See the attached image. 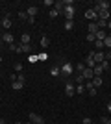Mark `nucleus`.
<instances>
[{
  "mask_svg": "<svg viewBox=\"0 0 111 124\" xmlns=\"http://www.w3.org/2000/svg\"><path fill=\"white\" fill-rule=\"evenodd\" d=\"M74 6H72V2L70 0H65V9H63V15H65V19L67 21H74Z\"/></svg>",
  "mask_w": 111,
  "mask_h": 124,
  "instance_id": "obj_1",
  "label": "nucleus"
},
{
  "mask_svg": "<svg viewBox=\"0 0 111 124\" xmlns=\"http://www.w3.org/2000/svg\"><path fill=\"white\" fill-rule=\"evenodd\" d=\"M89 56L95 59L96 65H100L102 61H106V54H104V50H96V52H95V50H91V52H89Z\"/></svg>",
  "mask_w": 111,
  "mask_h": 124,
  "instance_id": "obj_2",
  "label": "nucleus"
},
{
  "mask_svg": "<svg viewBox=\"0 0 111 124\" xmlns=\"http://www.w3.org/2000/svg\"><path fill=\"white\" fill-rule=\"evenodd\" d=\"M59 69H61V78H69L70 74H72V70H74V67L70 63H63Z\"/></svg>",
  "mask_w": 111,
  "mask_h": 124,
  "instance_id": "obj_3",
  "label": "nucleus"
},
{
  "mask_svg": "<svg viewBox=\"0 0 111 124\" xmlns=\"http://www.w3.org/2000/svg\"><path fill=\"white\" fill-rule=\"evenodd\" d=\"M109 8H111V4L107 2V0H100V2H98V4L93 8V9H95V13H98L100 9H109Z\"/></svg>",
  "mask_w": 111,
  "mask_h": 124,
  "instance_id": "obj_4",
  "label": "nucleus"
},
{
  "mask_svg": "<svg viewBox=\"0 0 111 124\" xmlns=\"http://www.w3.org/2000/svg\"><path fill=\"white\" fill-rule=\"evenodd\" d=\"M65 94H69V96H74V94H76V87H74L72 82L65 83Z\"/></svg>",
  "mask_w": 111,
  "mask_h": 124,
  "instance_id": "obj_5",
  "label": "nucleus"
},
{
  "mask_svg": "<svg viewBox=\"0 0 111 124\" xmlns=\"http://www.w3.org/2000/svg\"><path fill=\"white\" fill-rule=\"evenodd\" d=\"M30 122H33V124H44V119H43L41 115H37V113H30Z\"/></svg>",
  "mask_w": 111,
  "mask_h": 124,
  "instance_id": "obj_6",
  "label": "nucleus"
},
{
  "mask_svg": "<svg viewBox=\"0 0 111 124\" xmlns=\"http://www.w3.org/2000/svg\"><path fill=\"white\" fill-rule=\"evenodd\" d=\"M81 76H83L85 82H89V80H93V78H95V72H93V69H87V67H85V70L81 72Z\"/></svg>",
  "mask_w": 111,
  "mask_h": 124,
  "instance_id": "obj_7",
  "label": "nucleus"
},
{
  "mask_svg": "<svg viewBox=\"0 0 111 124\" xmlns=\"http://www.w3.org/2000/svg\"><path fill=\"white\" fill-rule=\"evenodd\" d=\"M96 15H98V19H102V21H107L111 17V13H109V9H100Z\"/></svg>",
  "mask_w": 111,
  "mask_h": 124,
  "instance_id": "obj_8",
  "label": "nucleus"
},
{
  "mask_svg": "<svg viewBox=\"0 0 111 124\" xmlns=\"http://www.w3.org/2000/svg\"><path fill=\"white\" fill-rule=\"evenodd\" d=\"M85 19H89V21L95 22L96 19H98V15L95 13V9H87V11H85Z\"/></svg>",
  "mask_w": 111,
  "mask_h": 124,
  "instance_id": "obj_9",
  "label": "nucleus"
},
{
  "mask_svg": "<svg viewBox=\"0 0 111 124\" xmlns=\"http://www.w3.org/2000/svg\"><path fill=\"white\" fill-rule=\"evenodd\" d=\"M102 82H104V80H102V76H95L93 80H91V83H93V87H95V89L102 87Z\"/></svg>",
  "mask_w": 111,
  "mask_h": 124,
  "instance_id": "obj_10",
  "label": "nucleus"
},
{
  "mask_svg": "<svg viewBox=\"0 0 111 124\" xmlns=\"http://www.w3.org/2000/svg\"><path fill=\"white\" fill-rule=\"evenodd\" d=\"M2 41L7 43V45H13V35H11L9 31H6V33H2Z\"/></svg>",
  "mask_w": 111,
  "mask_h": 124,
  "instance_id": "obj_11",
  "label": "nucleus"
},
{
  "mask_svg": "<svg viewBox=\"0 0 111 124\" xmlns=\"http://www.w3.org/2000/svg\"><path fill=\"white\" fill-rule=\"evenodd\" d=\"M37 13H39V8H35V6H30V8L26 9V15L28 17H35Z\"/></svg>",
  "mask_w": 111,
  "mask_h": 124,
  "instance_id": "obj_12",
  "label": "nucleus"
},
{
  "mask_svg": "<svg viewBox=\"0 0 111 124\" xmlns=\"http://www.w3.org/2000/svg\"><path fill=\"white\" fill-rule=\"evenodd\" d=\"M85 67H87V69H95V67H96L95 59H93L91 56H87V59H85Z\"/></svg>",
  "mask_w": 111,
  "mask_h": 124,
  "instance_id": "obj_13",
  "label": "nucleus"
},
{
  "mask_svg": "<svg viewBox=\"0 0 111 124\" xmlns=\"http://www.w3.org/2000/svg\"><path fill=\"white\" fill-rule=\"evenodd\" d=\"M106 35H107V33H106V31H104V30H98V31H96V33H95L96 41H104V39H106Z\"/></svg>",
  "mask_w": 111,
  "mask_h": 124,
  "instance_id": "obj_14",
  "label": "nucleus"
},
{
  "mask_svg": "<svg viewBox=\"0 0 111 124\" xmlns=\"http://www.w3.org/2000/svg\"><path fill=\"white\" fill-rule=\"evenodd\" d=\"M2 28H6V30H9V28H11V21H9V17H4V19H2Z\"/></svg>",
  "mask_w": 111,
  "mask_h": 124,
  "instance_id": "obj_15",
  "label": "nucleus"
},
{
  "mask_svg": "<svg viewBox=\"0 0 111 124\" xmlns=\"http://www.w3.org/2000/svg\"><path fill=\"white\" fill-rule=\"evenodd\" d=\"M54 6H56V8H54V9H58L59 13H61V11L65 9V0H63V2H54Z\"/></svg>",
  "mask_w": 111,
  "mask_h": 124,
  "instance_id": "obj_16",
  "label": "nucleus"
},
{
  "mask_svg": "<svg viewBox=\"0 0 111 124\" xmlns=\"http://www.w3.org/2000/svg\"><path fill=\"white\" fill-rule=\"evenodd\" d=\"M21 45H30V33H22V37H21Z\"/></svg>",
  "mask_w": 111,
  "mask_h": 124,
  "instance_id": "obj_17",
  "label": "nucleus"
},
{
  "mask_svg": "<svg viewBox=\"0 0 111 124\" xmlns=\"http://www.w3.org/2000/svg\"><path fill=\"white\" fill-rule=\"evenodd\" d=\"M93 72H95V76H102V72H104V67H102V65H96V67L93 69Z\"/></svg>",
  "mask_w": 111,
  "mask_h": 124,
  "instance_id": "obj_18",
  "label": "nucleus"
},
{
  "mask_svg": "<svg viewBox=\"0 0 111 124\" xmlns=\"http://www.w3.org/2000/svg\"><path fill=\"white\" fill-rule=\"evenodd\" d=\"M96 31H98V24H96V22H91V24H89V33L95 35Z\"/></svg>",
  "mask_w": 111,
  "mask_h": 124,
  "instance_id": "obj_19",
  "label": "nucleus"
},
{
  "mask_svg": "<svg viewBox=\"0 0 111 124\" xmlns=\"http://www.w3.org/2000/svg\"><path fill=\"white\" fill-rule=\"evenodd\" d=\"M50 74H52V76H56V78L61 76V69H59V67H52V69H50Z\"/></svg>",
  "mask_w": 111,
  "mask_h": 124,
  "instance_id": "obj_20",
  "label": "nucleus"
},
{
  "mask_svg": "<svg viewBox=\"0 0 111 124\" xmlns=\"http://www.w3.org/2000/svg\"><path fill=\"white\" fill-rule=\"evenodd\" d=\"M32 46L30 45H21V46H17V52H30Z\"/></svg>",
  "mask_w": 111,
  "mask_h": 124,
  "instance_id": "obj_21",
  "label": "nucleus"
},
{
  "mask_svg": "<svg viewBox=\"0 0 111 124\" xmlns=\"http://www.w3.org/2000/svg\"><path fill=\"white\" fill-rule=\"evenodd\" d=\"M104 48L111 50V35H106V39H104Z\"/></svg>",
  "mask_w": 111,
  "mask_h": 124,
  "instance_id": "obj_22",
  "label": "nucleus"
},
{
  "mask_svg": "<svg viewBox=\"0 0 111 124\" xmlns=\"http://www.w3.org/2000/svg\"><path fill=\"white\" fill-rule=\"evenodd\" d=\"M48 45H50V39H48L46 35H43V37H41V46H43V48H46Z\"/></svg>",
  "mask_w": 111,
  "mask_h": 124,
  "instance_id": "obj_23",
  "label": "nucleus"
},
{
  "mask_svg": "<svg viewBox=\"0 0 111 124\" xmlns=\"http://www.w3.org/2000/svg\"><path fill=\"white\" fill-rule=\"evenodd\" d=\"M83 93H85V85H83V83H80L78 87H76V94H83Z\"/></svg>",
  "mask_w": 111,
  "mask_h": 124,
  "instance_id": "obj_24",
  "label": "nucleus"
},
{
  "mask_svg": "<svg viewBox=\"0 0 111 124\" xmlns=\"http://www.w3.org/2000/svg\"><path fill=\"white\" fill-rule=\"evenodd\" d=\"M74 28V21H65V30L69 31V30H72Z\"/></svg>",
  "mask_w": 111,
  "mask_h": 124,
  "instance_id": "obj_25",
  "label": "nucleus"
},
{
  "mask_svg": "<svg viewBox=\"0 0 111 124\" xmlns=\"http://www.w3.org/2000/svg\"><path fill=\"white\" fill-rule=\"evenodd\" d=\"M95 48L96 50H104V41H95Z\"/></svg>",
  "mask_w": 111,
  "mask_h": 124,
  "instance_id": "obj_26",
  "label": "nucleus"
},
{
  "mask_svg": "<svg viewBox=\"0 0 111 124\" xmlns=\"http://www.w3.org/2000/svg\"><path fill=\"white\" fill-rule=\"evenodd\" d=\"M76 70H78V74H81L85 70V65H83V63H78V65H76Z\"/></svg>",
  "mask_w": 111,
  "mask_h": 124,
  "instance_id": "obj_27",
  "label": "nucleus"
},
{
  "mask_svg": "<svg viewBox=\"0 0 111 124\" xmlns=\"http://www.w3.org/2000/svg\"><path fill=\"white\" fill-rule=\"evenodd\" d=\"M85 39H87L89 43H95V41H96V37L93 35V33H87V35H85Z\"/></svg>",
  "mask_w": 111,
  "mask_h": 124,
  "instance_id": "obj_28",
  "label": "nucleus"
},
{
  "mask_svg": "<svg viewBox=\"0 0 111 124\" xmlns=\"http://www.w3.org/2000/svg\"><path fill=\"white\" fill-rule=\"evenodd\" d=\"M74 82H76V83H78V85H80V83H83L85 80H83V76H81V74H78V76H76V80H74Z\"/></svg>",
  "mask_w": 111,
  "mask_h": 124,
  "instance_id": "obj_29",
  "label": "nucleus"
},
{
  "mask_svg": "<svg viewBox=\"0 0 111 124\" xmlns=\"http://www.w3.org/2000/svg\"><path fill=\"white\" fill-rule=\"evenodd\" d=\"M81 122H83V124H93V119H91V117H83Z\"/></svg>",
  "mask_w": 111,
  "mask_h": 124,
  "instance_id": "obj_30",
  "label": "nucleus"
},
{
  "mask_svg": "<svg viewBox=\"0 0 111 124\" xmlns=\"http://www.w3.org/2000/svg\"><path fill=\"white\" fill-rule=\"evenodd\" d=\"M58 15H59V11H58V9H52V11H50V17H52V19H56Z\"/></svg>",
  "mask_w": 111,
  "mask_h": 124,
  "instance_id": "obj_31",
  "label": "nucleus"
},
{
  "mask_svg": "<svg viewBox=\"0 0 111 124\" xmlns=\"http://www.w3.org/2000/svg\"><path fill=\"white\" fill-rule=\"evenodd\" d=\"M19 19H26V21H28V15L24 13V11H19Z\"/></svg>",
  "mask_w": 111,
  "mask_h": 124,
  "instance_id": "obj_32",
  "label": "nucleus"
},
{
  "mask_svg": "<svg viewBox=\"0 0 111 124\" xmlns=\"http://www.w3.org/2000/svg\"><path fill=\"white\" fill-rule=\"evenodd\" d=\"M87 91H89V96H96V89L93 87V89H87Z\"/></svg>",
  "mask_w": 111,
  "mask_h": 124,
  "instance_id": "obj_33",
  "label": "nucleus"
},
{
  "mask_svg": "<svg viewBox=\"0 0 111 124\" xmlns=\"http://www.w3.org/2000/svg\"><path fill=\"white\" fill-rule=\"evenodd\" d=\"M104 54H106V61H109V59H111V50H107V52H104Z\"/></svg>",
  "mask_w": 111,
  "mask_h": 124,
  "instance_id": "obj_34",
  "label": "nucleus"
},
{
  "mask_svg": "<svg viewBox=\"0 0 111 124\" xmlns=\"http://www.w3.org/2000/svg\"><path fill=\"white\" fill-rule=\"evenodd\" d=\"M15 70H17V72H21V70H22V65H21V63H17V65H15Z\"/></svg>",
  "mask_w": 111,
  "mask_h": 124,
  "instance_id": "obj_35",
  "label": "nucleus"
},
{
  "mask_svg": "<svg viewBox=\"0 0 111 124\" xmlns=\"http://www.w3.org/2000/svg\"><path fill=\"white\" fill-rule=\"evenodd\" d=\"M43 4H44V6H54V0H44Z\"/></svg>",
  "mask_w": 111,
  "mask_h": 124,
  "instance_id": "obj_36",
  "label": "nucleus"
},
{
  "mask_svg": "<svg viewBox=\"0 0 111 124\" xmlns=\"http://www.w3.org/2000/svg\"><path fill=\"white\" fill-rule=\"evenodd\" d=\"M26 22H30V24H33V22H35V17H28V21Z\"/></svg>",
  "mask_w": 111,
  "mask_h": 124,
  "instance_id": "obj_37",
  "label": "nucleus"
},
{
  "mask_svg": "<svg viewBox=\"0 0 111 124\" xmlns=\"http://www.w3.org/2000/svg\"><path fill=\"white\" fill-rule=\"evenodd\" d=\"M107 122V117H100V124H106Z\"/></svg>",
  "mask_w": 111,
  "mask_h": 124,
  "instance_id": "obj_38",
  "label": "nucleus"
},
{
  "mask_svg": "<svg viewBox=\"0 0 111 124\" xmlns=\"http://www.w3.org/2000/svg\"><path fill=\"white\" fill-rule=\"evenodd\" d=\"M107 111L111 113V102H107Z\"/></svg>",
  "mask_w": 111,
  "mask_h": 124,
  "instance_id": "obj_39",
  "label": "nucleus"
},
{
  "mask_svg": "<svg viewBox=\"0 0 111 124\" xmlns=\"http://www.w3.org/2000/svg\"><path fill=\"white\" fill-rule=\"evenodd\" d=\"M107 28H109V30H111V21H107Z\"/></svg>",
  "mask_w": 111,
  "mask_h": 124,
  "instance_id": "obj_40",
  "label": "nucleus"
},
{
  "mask_svg": "<svg viewBox=\"0 0 111 124\" xmlns=\"http://www.w3.org/2000/svg\"><path fill=\"white\" fill-rule=\"evenodd\" d=\"M0 124H6V120H4V119H0Z\"/></svg>",
  "mask_w": 111,
  "mask_h": 124,
  "instance_id": "obj_41",
  "label": "nucleus"
},
{
  "mask_svg": "<svg viewBox=\"0 0 111 124\" xmlns=\"http://www.w3.org/2000/svg\"><path fill=\"white\" fill-rule=\"evenodd\" d=\"M15 124H24V122H21V120H17V122H15Z\"/></svg>",
  "mask_w": 111,
  "mask_h": 124,
  "instance_id": "obj_42",
  "label": "nucleus"
},
{
  "mask_svg": "<svg viewBox=\"0 0 111 124\" xmlns=\"http://www.w3.org/2000/svg\"><path fill=\"white\" fill-rule=\"evenodd\" d=\"M106 124H111V119H107V122H106Z\"/></svg>",
  "mask_w": 111,
  "mask_h": 124,
  "instance_id": "obj_43",
  "label": "nucleus"
},
{
  "mask_svg": "<svg viewBox=\"0 0 111 124\" xmlns=\"http://www.w3.org/2000/svg\"><path fill=\"white\" fill-rule=\"evenodd\" d=\"M26 124H33V122H26Z\"/></svg>",
  "mask_w": 111,
  "mask_h": 124,
  "instance_id": "obj_44",
  "label": "nucleus"
},
{
  "mask_svg": "<svg viewBox=\"0 0 111 124\" xmlns=\"http://www.w3.org/2000/svg\"><path fill=\"white\" fill-rule=\"evenodd\" d=\"M0 39H2V33H0Z\"/></svg>",
  "mask_w": 111,
  "mask_h": 124,
  "instance_id": "obj_45",
  "label": "nucleus"
},
{
  "mask_svg": "<svg viewBox=\"0 0 111 124\" xmlns=\"http://www.w3.org/2000/svg\"><path fill=\"white\" fill-rule=\"evenodd\" d=\"M0 61H2V56H0Z\"/></svg>",
  "mask_w": 111,
  "mask_h": 124,
  "instance_id": "obj_46",
  "label": "nucleus"
},
{
  "mask_svg": "<svg viewBox=\"0 0 111 124\" xmlns=\"http://www.w3.org/2000/svg\"><path fill=\"white\" fill-rule=\"evenodd\" d=\"M109 13H111V8H109Z\"/></svg>",
  "mask_w": 111,
  "mask_h": 124,
  "instance_id": "obj_47",
  "label": "nucleus"
},
{
  "mask_svg": "<svg viewBox=\"0 0 111 124\" xmlns=\"http://www.w3.org/2000/svg\"><path fill=\"white\" fill-rule=\"evenodd\" d=\"M0 102H2V98H0Z\"/></svg>",
  "mask_w": 111,
  "mask_h": 124,
  "instance_id": "obj_48",
  "label": "nucleus"
}]
</instances>
